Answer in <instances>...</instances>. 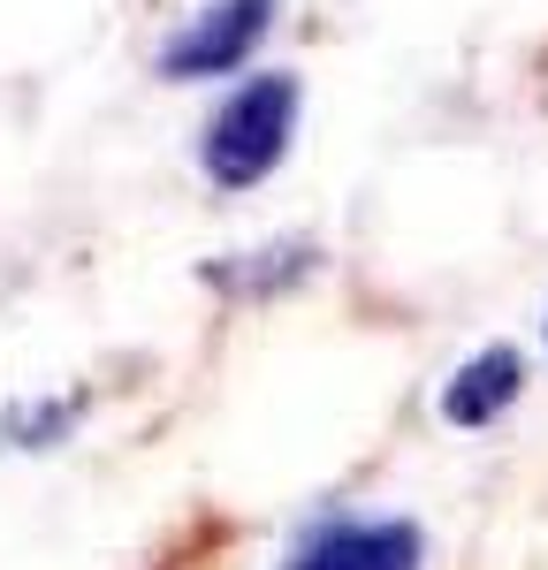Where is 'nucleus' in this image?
Segmentation results:
<instances>
[{"mask_svg":"<svg viewBox=\"0 0 548 570\" xmlns=\"http://www.w3.org/2000/svg\"><path fill=\"white\" fill-rule=\"evenodd\" d=\"M290 137H297V77H252L214 107V122L198 137V160L222 190H252L282 168Z\"/></svg>","mask_w":548,"mask_h":570,"instance_id":"obj_1","label":"nucleus"},{"mask_svg":"<svg viewBox=\"0 0 548 570\" xmlns=\"http://www.w3.org/2000/svg\"><path fill=\"white\" fill-rule=\"evenodd\" d=\"M274 23V0H222V8H206L190 31L160 46V77H228V69H244L252 61V46L267 39Z\"/></svg>","mask_w":548,"mask_h":570,"instance_id":"obj_2","label":"nucleus"},{"mask_svg":"<svg viewBox=\"0 0 548 570\" xmlns=\"http://www.w3.org/2000/svg\"><path fill=\"white\" fill-rule=\"evenodd\" d=\"M419 532L404 518H335L297 540L290 570H419Z\"/></svg>","mask_w":548,"mask_h":570,"instance_id":"obj_3","label":"nucleus"},{"mask_svg":"<svg viewBox=\"0 0 548 570\" xmlns=\"http://www.w3.org/2000/svg\"><path fill=\"white\" fill-rule=\"evenodd\" d=\"M518 389H526V357L518 351H480L450 389H442V419H450V426H496L502 411L518 403Z\"/></svg>","mask_w":548,"mask_h":570,"instance_id":"obj_4","label":"nucleus"},{"mask_svg":"<svg viewBox=\"0 0 548 570\" xmlns=\"http://www.w3.org/2000/svg\"><path fill=\"white\" fill-rule=\"evenodd\" d=\"M77 411H85L77 395H69V403H16V411L0 419V441H8V449H53V441L77 426Z\"/></svg>","mask_w":548,"mask_h":570,"instance_id":"obj_5","label":"nucleus"}]
</instances>
